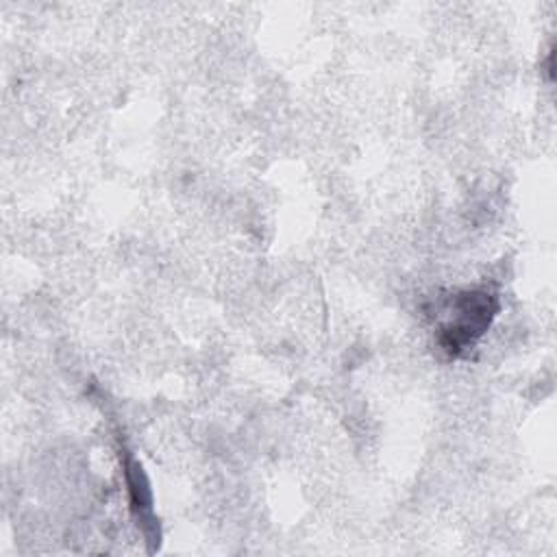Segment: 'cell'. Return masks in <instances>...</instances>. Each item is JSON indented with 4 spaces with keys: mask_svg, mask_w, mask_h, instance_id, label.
<instances>
[{
    "mask_svg": "<svg viewBox=\"0 0 557 557\" xmlns=\"http://www.w3.org/2000/svg\"><path fill=\"white\" fill-rule=\"evenodd\" d=\"M498 311V294L487 287H472L453 294L448 313L450 318L440 326L437 342L450 355L466 352L492 324Z\"/></svg>",
    "mask_w": 557,
    "mask_h": 557,
    "instance_id": "6da1fadb",
    "label": "cell"
}]
</instances>
